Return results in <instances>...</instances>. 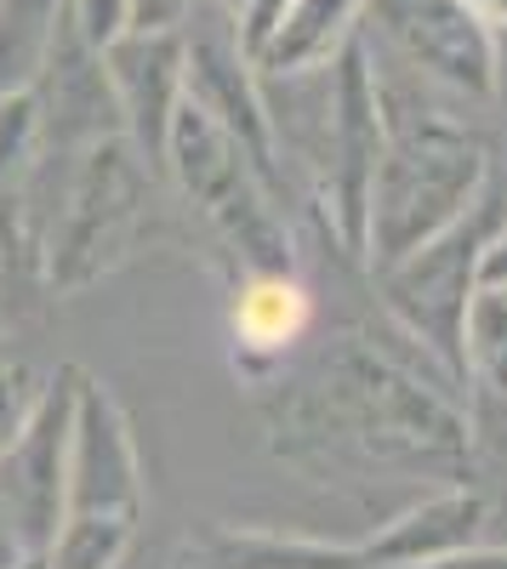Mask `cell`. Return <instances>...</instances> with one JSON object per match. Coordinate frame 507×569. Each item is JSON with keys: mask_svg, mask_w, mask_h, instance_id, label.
Returning <instances> with one entry per match:
<instances>
[{"mask_svg": "<svg viewBox=\"0 0 507 569\" xmlns=\"http://www.w3.org/2000/svg\"><path fill=\"white\" fill-rule=\"evenodd\" d=\"M359 12H365V0H291L286 23L274 29V40L262 46V58L251 63L257 80L326 69L342 46L359 34Z\"/></svg>", "mask_w": 507, "mask_h": 569, "instance_id": "obj_13", "label": "cell"}, {"mask_svg": "<svg viewBox=\"0 0 507 569\" xmlns=\"http://www.w3.org/2000/svg\"><path fill=\"white\" fill-rule=\"evenodd\" d=\"M286 12H291V0H240L235 7V46H240L246 63L262 58V46L274 40V29L286 23Z\"/></svg>", "mask_w": 507, "mask_h": 569, "instance_id": "obj_21", "label": "cell"}, {"mask_svg": "<svg viewBox=\"0 0 507 569\" xmlns=\"http://www.w3.org/2000/svg\"><path fill=\"white\" fill-rule=\"evenodd\" d=\"M189 12H195V0H131L126 29H137V34H182Z\"/></svg>", "mask_w": 507, "mask_h": 569, "instance_id": "obj_22", "label": "cell"}, {"mask_svg": "<svg viewBox=\"0 0 507 569\" xmlns=\"http://www.w3.org/2000/svg\"><path fill=\"white\" fill-rule=\"evenodd\" d=\"M149 194V160L120 137H98L80 154V177L69 188V211L52 240V284L80 291L103 279L137 240V217Z\"/></svg>", "mask_w": 507, "mask_h": 569, "instance_id": "obj_3", "label": "cell"}, {"mask_svg": "<svg viewBox=\"0 0 507 569\" xmlns=\"http://www.w3.org/2000/svg\"><path fill=\"white\" fill-rule=\"evenodd\" d=\"M463 370H474L490 393L507 399V291L479 284L463 325Z\"/></svg>", "mask_w": 507, "mask_h": 569, "instance_id": "obj_17", "label": "cell"}, {"mask_svg": "<svg viewBox=\"0 0 507 569\" xmlns=\"http://www.w3.org/2000/svg\"><path fill=\"white\" fill-rule=\"evenodd\" d=\"M463 7H468L479 23H490V29H507V0H463Z\"/></svg>", "mask_w": 507, "mask_h": 569, "instance_id": "obj_25", "label": "cell"}, {"mask_svg": "<svg viewBox=\"0 0 507 569\" xmlns=\"http://www.w3.org/2000/svg\"><path fill=\"white\" fill-rule=\"evenodd\" d=\"M160 171H171L182 182V194L211 217V228L246 257V268H262V273L291 268V240H286V222L274 217V194L257 182V171L235 149V137L189 91H182V103L171 114Z\"/></svg>", "mask_w": 507, "mask_h": 569, "instance_id": "obj_2", "label": "cell"}, {"mask_svg": "<svg viewBox=\"0 0 507 569\" xmlns=\"http://www.w3.org/2000/svg\"><path fill=\"white\" fill-rule=\"evenodd\" d=\"M34 103H40V137L52 142H98V137H126L120 131V109H115V91H109V74H103V52L86 46L69 18L52 40V58H46L40 80L29 86Z\"/></svg>", "mask_w": 507, "mask_h": 569, "instance_id": "obj_10", "label": "cell"}, {"mask_svg": "<svg viewBox=\"0 0 507 569\" xmlns=\"http://www.w3.org/2000/svg\"><path fill=\"white\" fill-rule=\"evenodd\" d=\"M103 74H109V91H115L126 142L149 160V171H160L171 114L182 103V91H189V52H182V34H137V29H126L120 40L103 46Z\"/></svg>", "mask_w": 507, "mask_h": 569, "instance_id": "obj_7", "label": "cell"}, {"mask_svg": "<svg viewBox=\"0 0 507 569\" xmlns=\"http://www.w3.org/2000/svg\"><path fill=\"white\" fill-rule=\"evenodd\" d=\"M479 530H485V501L474 490H445V496H428L410 512H399L394 525H382L359 552L371 569H422L434 558L474 547Z\"/></svg>", "mask_w": 507, "mask_h": 569, "instance_id": "obj_11", "label": "cell"}, {"mask_svg": "<svg viewBox=\"0 0 507 569\" xmlns=\"http://www.w3.org/2000/svg\"><path fill=\"white\" fill-rule=\"evenodd\" d=\"M217 7H222V12H235V7H240V0H217Z\"/></svg>", "mask_w": 507, "mask_h": 569, "instance_id": "obj_26", "label": "cell"}, {"mask_svg": "<svg viewBox=\"0 0 507 569\" xmlns=\"http://www.w3.org/2000/svg\"><path fill=\"white\" fill-rule=\"evenodd\" d=\"M143 507V461H137L131 416L109 382L80 370L69 421V512L137 518Z\"/></svg>", "mask_w": 507, "mask_h": 569, "instance_id": "obj_6", "label": "cell"}, {"mask_svg": "<svg viewBox=\"0 0 507 569\" xmlns=\"http://www.w3.org/2000/svg\"><path fill=\"white\" fill-rule=\"evenodd\" d=\"M137 536V518H98V512H69L58 536L34 558L40 569H120Z\"/></svg>", "mask_w": 507, "mask_h": 569, "instance_id": "obj_16", "label": "cell"}, {"mask_svg": "<svg viewBox=\"0 0 507 569\" xmlns=\"http://www.w3.org/2000/svg\"><path fill=\"white\" fill-rule=\"evenodd\" d=\"M189 52V98L235 137V149L246 154V166L257 171V182L274 200L286 194V171H280V142H274V120H268V91L257 86V69L240 58L235 40H182Z\"/></svg>", "mask_w": 507, "mask_h": 569, "instance_id": "obj_8", "label": "cell"}, {"mask_svg": "<svg viewBox=\"0 0 507 569\" xmlns=\"http://www.w3.org/2000/svg\"><path fill=\"white\" fill-rule=\"evenodd\" d=\"M126 12H131V0H63V18L69 29L86 40V46H103L126 34Z\"/></svg>", "mask_w": 507, "mask_h": 569, "instance_id": "obj_20", "label": "cell"}, {"mask_svg": "<svg viewBox=\"0 0 507 569\" xmlns=\"http://www.w3.org/2000/svg\"><path fill=\"white\" fill-rule=\"evenodd\" d=\"M479 284H501V291H507V228L490 233L485 251H479Z\"/></svg>", "mask_w": 507, "mask_h": 569, "instance_id": "obj_24", "label": "cell"}, {"mask_svg": "<svg viewBox=\"0 0 507 569\" xmlns=\"http://www.w3.org/2000/svg\"><path fill=\"white\" fill-rule=\"evenodd\" d=\"M308 313V291L291 279V268H251L235 291V342L246 359H280L291 342H302Z\"/></svg>", "mask_w": 507, "mask_h": 569, "instance_id": "obj_14", "label": "cell"}, {"mask_svg": "<svg viewBox=\"0 0 507 569\" xmlns=\"http://www.w3.org/2000/svg\"><path fill=\"white\" fill-rule=\"evenodd\" d=\"M40 388H46V382H40L29 365L0 359V456L23 439V427H29L34 405H40Z\"/></svg>", "mask_w": 507, "mask_h": 569, "instance_id": "obj_19", "label": "cell"}, {"mask_svg": "<svg viewBox=\"0 0 507 569\" xmlns=\"http://www.w3.org/2000/svg\"><path fill=\"white\" fill-rule=\"evenodd\" d=\"M63 29V0H0V98L29 91Z\"/></svg>", "mask_w": 507, "mask_h": 569, "instance_id": "obj_15", "label": "cell"}, {"mask_svg": "<svg viewBox=\"0 0 507 569\" xmlns=\"http://www.w3.org/2000/svg\"><path fill=\"white\" fill-rule=\"evenodd\" d=\"M74 388H80V365H58V376H46L23 439L0 456V536L18 541L23 552H40L69 518Z\"/></svg>", "mask_w": 507, "mask_h": 569, "instance_id": "obj_5", "label": "cell"}, {"mask_svg": "<svg viewBox=\"0 0 507 569\" xmlns=\"http://www.w3.org/2000/svg\"><path fill=\"white\" fill-rule=\"evenodd\" d=\"M485 188V149L434 109H399L382 98V154L365 194V251L359 262L382 273L456 217L479 206Z\"/></svg>", "mask_w": 507, "mask_h": 569, "instance_id": "obj_1", "label": "cell"}, {"mask_svg": "<svg viewBox=\"0 0 507 569\" xmlns=\"http://www.w3.org/2000/svg\"><path fill=\"white\" fill-rule=\"evenodd\" d=\"M382 18L405 46V58L434 80L474 91V98L496 91V34L463 0H382Z\"/></svg>", "mask_w": 507, "mask_h": 569, "instance_id": "obj_9", "label": "cell"}, {"mask_svg": "<svg viewBox=\"0 0 507 569\" xmlns=\"http://www.w3.org/2000/svg\"><path fill=\"white\" fill-rule=\"evenodd\" d=\"M485 211L474 206L468 217H456L445 233H434L428 246H417L410 257H399L394 268H382V297L388 313L417 337L445 370H463V325H468V302L479 291V251H485Z\"/></svg>", "mask_w": 507, "mask_h": 569, "instance_id": "obj_4", "label": "cell"}, {"mask_svg": "<svg viewBox=\"0 0 507 569\" xmlns=\"http://www.w3.org/2000/svg\"><path fill=\"white\" fill-rule=\"evenodd\" d=\"M422 569H507V547H463V552H450V558H434Z\"/></svg>", "mask_w": 507, "mask_h": 569, "instance_id": "obj_23", "label": "cell"}, {"mask_svg": "<svg viewBox=\"0 0 507 569\" xmlns=\"http://www.w3.org/2000/svg\"><path fill=\"white\" fill-rule=\"evenodd\" d=\"M34 149H40V103H34V91H7V98H0V200H7V188L23 177Z\"/></svg>", "mask_w": 507, "mask_h": 569, "instance_id": "obj_18", "label": "cell"}, {"mask_svg": "<svg viewBox=\"0 0 507 569\" xmlns=\"http://www.w3.org/2000/svg\"><path fill=\"white\" fill-rule=\"evenodd\" d=\"M177 569H371L359 547L268 536V530H211L182 547Z\"/></svg>", "mask_w": 507, "mask_h": 569, "instance_id": "obj_12", "label": "cell"}]
</instances>
